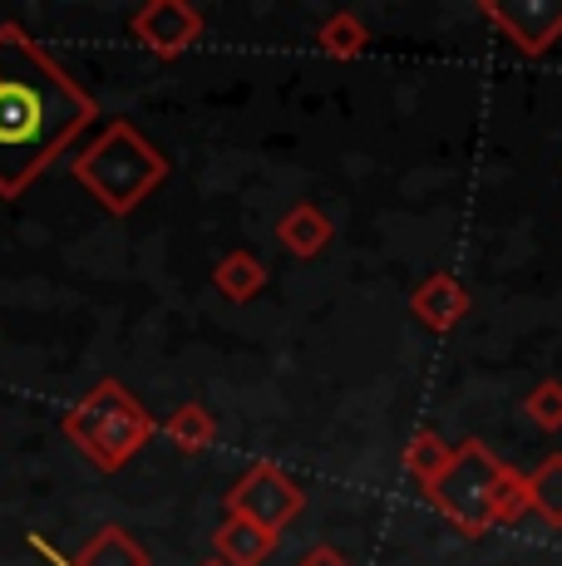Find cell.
Returning a JSON list of instances; mask_svg holds the SVG:
<instances>
[{"label": "cell", "instance_id": "4", "mask_svg": "<svg viewBox=\"0 0 562 566\" xmlns=\"http://www.w3.org/2000/svg\"><path fill=\"white\" fill-rule=\"evenodd\" d=\"M503 468L508 463L483 439H464L445 473L435 483H425L429 507L464 537H483L493 527V488H499Z\"/></svg>", "mask_w": 562, "mask_h": 566}, {"label": "cell", "instance_id": "13", "mask_svg": "<svg viewBox=\"0 0 562 566\" xmlns=\"http://www.w3.org/2000/svg\"><path fill=\"white\" fill-rule=\"evenodd\" d=\"M164 439L178 453H202V449H212V439H218V419H212L208 405H178L164 419Z\"/></svg>", "mask_w": 562, "mask_h": 566}, {"label": "cell", "instance_id": "20", "mask_svg": "<svg viewBox=\"0 0 562 566\" xmlns=\"http://www.w3.org/2000/svg\"><path fill=\"white\" fill-rule=\"evenodd\" d=\"M198 566H227V562H218V557H208V562H198Z\"/></svg>", "mask_w": 562, "mask_h": 566}, {"label": "cell", "instance_id": "19", "mask_svg": "<svg viewBox=\"0 0 562 566\" xmlns=\"http://www.w3.org/2000/svg\"><path fill=\"white\" fill-rule=\"evenodd\" d=\"M296 566H351V562H345L336 547H311V552H306V557H301Z\"/></svg>", "mask_w": 562, "mask_h": 566}, {"label": "cell", "instance_id": "2", "mask_svg": "<svg viewBox=\"0 0 562 566\" xmlns=\"http://www.w3.org/2000/svg\"><path fill=\"white\" fill-rule=\"evenodd\" d=\"M70 172L104 212L128 217L168 182V154L128 118H114L70 158Z\"/></svg>", "mask_w": 562, "mask_h": 566}, {"label": "cell", "instance_id": "3", "mask_svg": "<svg viewBox=\"0 0 562 566\" xmlns=\"http://www.w3.org/2000/svg\"><path fill=\"white\" fill-rule=\"evenodd\" d=\"M60 429L94 468L118 473V468L134 463V453L154 439V413L138 405V395L124 379H100L80 405L64 413Z\"/></svg>", "mask_w": 562, "mask_h": 566}, {"label": "cell", "instance_id": "15", "mask_svg": "<svg viewBox=\"0 0 562 566\" xmlns=\"http://www.w3.org/2000/svg\"><path fill=\"white\" fill-rule=\"evenodd\" d=\"M528 497H533V513L548 527L562 532V453H548L543 463L528 473Z\"/></svg>", "mask_w": 562, "mask_h": 566}, {"label": "cell", "instance_id": "9", "mask_svg": "<svg viewBox=\"0 0 562 566\" xmlns=\"http://www.w3.org/2000/svg\"><path fill=\"white\" fill-rule=\"evenodd\" d=\"M277 542H281L277 532H267V527H257V522L227 513L222 527L212 532V557L227 562V566H262L277 552Z\"/></svg>", "mask_w": 562, "mask_h": 566}, {"label": "cell", "instance_id": "7", "mask_svg": "<svg viewBox=\"0 0 562 566\" xmlns=\"http://www.w3.org/2000/svg\"><path fill=\"white\" fill-rule=\"evenodd\" d=\"M483 20L513 40L518 54L538 60L562 40V0H483Z\"/></svg>", "mask_w": 562, "mask_h": 566}, {"label": "cell", "instance_id": "11", "mask_svg": "<svg viewBox=\"0 0 562 566\" xmlns=\"http://www.w3.org/2000/svg\"><path fill=\"white\" fill-rule=\"evenodd\" d=\"M30 542H35L40 552H50L40 537H30ZM50 557H55V552H50ZM60 566H148V552L138 547L134 532H124V527H114L110 522V527H100L80 552H74V562H60Z\"/></svg>", "mask_w": 562, "mask_h": 566}, {"label": "cell", "instance_id": "1", "mask_svg": "<svg viewBox=\"0 0 562 566\" xmlns=\"http://www.w3.org/2000/svg\"><path fill=\"white\" fill-rule=\"evenodd\" d=\"M94 118V94L15 20H0V198H20Z\"/></svg>", "mask_w": 562, "mask_h": 566}, {"label": "cell", "instance_id": "5", "mask_svg": "<svg viewBox=\"0 0 562 566\" xmlns=\"http://www.w3.org/2000/svg\"><path fill=\"white\" fill-rule=\"evenodd\" d=\"M227 513L257 522V527H267V532H277V537H281L291 522L306 513V493L291 483L287 468H277V463H252V468H247V473L232 483V493H227Z\"/></svg>", "mask_w": 562, "mask_h": 566}, {"label": "cell", "instance_id": "12", "mask_svg": "<svg viewBox=\"0 0 562 566\" xmlns=\"http://www.w3.org/2000/svg\"><path fill=\"white\" fill-rule=\"evenodd\" d=\"M212 286H218L222 301H232V306H247V301H257L267 291V266L257 261L252 252H227L218 266H212Z\"/></svg>", "mask_w": 562, "mask_h": 566}, {"label": "cell", "instance_id": "18", "mask_svg": "<svg viewBox=\"0 0 562 566\" xmlns=\"http://www.w3.org/2000/svg\"><path fill=\"white\" fill-rule=\"evenodd\" d=\"M523 409L538 429H548V433L562 429V379H538V385L528 389Z\"/></svg>", "mask_w": 562, "mask_h": 566}, {"label": "cell", "instance_id": "14", "mask_svg": "<svg viewBox=\"0 0 562 566\" xmlns=\"http://www.w3.org/2000/svg\"><path fill=\"white\" fill-rule=\"evenodd\" d=\"M365 45H371V30H365L361 15H351V10L326 15L316 30V50L326 54V60H361Z\"/></svg>", "mask_w": 562, "mask_h": 566}, {"label": "cell", "instance_id": "6", "mask_svg": "<svg viewBox=\"0 0 562 566\" xmlns=\"http://www.w3.org/2000/svg\"><path fill=\"white\" fill-rule=\"evenodd\" d=\"M202 10L188 0H144V6L128 15V35L138 40L154 60H178L202 40Z\"/></svg>", "mask_w": 562, "mask_h": 566}, {"label": "cell", "instance_id": "10", "mask_svg": "<svg viewBox=\"0 0 562 566\" xmlns=\"http://www.w3.org/2000/svg\"><path fill=\"white\" fill-rule=\"evenodd\" d=\"M331 237H336V227H331V217L321 212L316 202H296V207H287L281 212V222H277V242L287 247L296 261H311V256H321L331 247Z\"/></svg>", "mask_w": 562, "mask_h": 566}, {"label": "cell", "instance_id": "17", "mask_svg": "<svg viewBox=\"0 0 562 566\" xmlns=\"http://www.w3.org/2000/svg\"><path fill=\"white\" fill-rule=\"evenodd\" d=\"M533 513V497H528V473L503 468L499 488H493V527H513Z\"/></svg>", "mask_w": 562, "mask_h": 566}, {"label": "cell", "instance_id": "16", "mask_svg": "<svg viewBox=\"0 0 562 566\" xmlns=\"http://www.w3.org/2000/svg\"><path fill=\"white\" fill-rule=\"evenodd\" d=\"M449 459H454V449H449L445 439H439L435 429H419L415 439L405 443V473L415 478L419 488H425V483H435V478L449 468Z\"/></svg>", "mask_w": 562, "mask_h": 566}, {"label": "cell", "instance_id": "8", "mask_svg": "<svg viewBox=\"0 0 562 566\" xmlns=\"http://www.w3.org/2000/svg\"><path fill=\"white\" fill-rule=\"evenodd\" d=\"M409 311H415V321L425 325V331L449 335L454 325L469 315V291H464L449 271H435V276H425L409 291Z\"/></svg>", "mask_w": 562, "mask_h": 566}]
</instances>
